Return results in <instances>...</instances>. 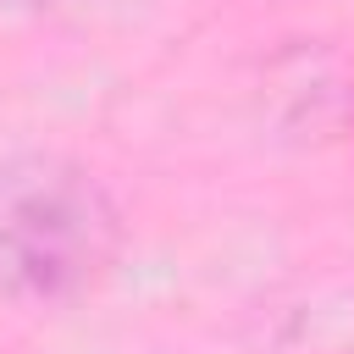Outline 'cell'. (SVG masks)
Wrapping results in <instances>:
<instances>
[{
  "mask_svg": "<svg viewBox=\"0 0 354 354\" xmlns=\"http://www.w3.org/2000/svg\"><path fill=\"white\" fill-rule=\"evenodd\" d=\"M122 249V210L105 183L61 155L0 166V293L66 299L105 277Z\"/></svg>",
  "mask_w": 354,
  "mask_h": 354,
  "instance_id": "1",
  "label": "cell"
}]
</instances>
